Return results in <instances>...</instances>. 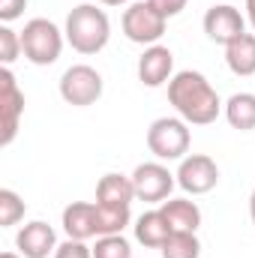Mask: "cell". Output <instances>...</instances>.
Instances as JSON below:
<instances>
[{
    "mask_svg": "<svg viewBox=\"0 0 255 258\" xmlns=\"http://www.w3.org/2000/svg\"><path fill=\"white\" fill-rule=\"evenodd\" d=\"M168 102L189 126H210L225 108L216 87L195 69L174 72V78L168 81Z\"/></svg>",
    "mask_w": 255,
    "mask_h": 258,
    "instance_id": "cell-1",
    "label": "cell"
},
{
    "mask_svg": "<svg viewBox=\"0 0 255 258\" xmlns=\"http://www.w3.org/2000/svg\"><path fill=\"white\" fill-rule=\"evenodd\" d=\"M66 42L72 45V51L78 54H99L108 39H111V21L105 15V9H99L96 3H78L63 24Z\"/></svg>",
    "mask_w": 255,
    "mask_h": 258,
    "instance_id": "cell-2",
    "label": "cell"
},
{
    "mask_svg": "<svg viewBox=\"0 0 255 258\" xmlns=\"http://www.w3.org/2000/svg\"><path fill=\"white\" fill-rule=\"evenodd\" d=\"M66 33L48 18H30L21 30V48L24 57L33 66H51L63 54Z\"/></svg>",
    "mask_w": 255,
    "mask_h": 258,
    "instance_id": "cell-3",
    "label": "cell"
},
{
    "mask_svg": "<svg viewBox=\"0 0 255 258\" xmlns=\"http://www.w3.org/2000/svg\"><path fill=\"white\" fill-rule=\"evenodd\" d=\"M192 132L183 117H156L147 129V150L159 162H180L189 156Z\"/></svg>",
    "mask_w": 255,
    "mask_h": 258,
    "instance_id": "cell-4",
    "label": "cell"
},
{
    "mask_svg": "<svg viewBox=\"0 0 255 258\" xmlns=\"http://www.w3.org/2000/svg\"><path fill=\"white\" fill-rule=\"evenodd\" d=\"M120 27H123V36L135 45H156L162 36H165V27H168V18L162 12L153 9L150 0H135L123 9V18H120Z\"/></svg>",
    "mask_w": 255,
    "mask_h": 258,
    "instance_id": "cell-5",
    "label": "cell"
},
{
    "mask_svg": "<svg viewBox=\"0 0 255 258\" xmlns=\"http://www.w3.org/2000/svg\"><path fill=\"white\" fill-rule=\"evenodd\" d=\"M102 90H105L102 75L87 63L69 66L60 75V99H63L66 105H75V108L96 105L102 99Z\"/></svg>",
    "mask_w": 255,
    "mask_h": 258,
    "instance_id": "cell-6",
    "label": "cell"
},
{
    "mask_svg": "<svg viewBox=\"0 0 255 258\" xmlns=\"http://www.w3.org/2000/svg\"><path fill=\"white\" fill-rule=\"evenodd\" d=\"M24 114V90L18 87L9 66L0 69V147H9L18 135Z\"/></svg>",
    "mask_w": 255,
    "mask_h": 258,
    "instance_id": "cell-7",
    "label": "cell"
},
{
    "mask_svg": "<svg viewBox=\"0 0 255 258\" xmlns=\"http://www.w3.org/2000/svg\"><path fill=\"white\" fill-rule=\"evenodd\" d=\"M132 186H135V198L147 201V204H162L171 198V189L177 186V177L156 159V162H141L132 174Z\"/></svg>",
    "mask_w": 255,
    "mask_h": 258,
    "instance_id": "cell-8",
    "label": "cell"
},
{
    "mask_svg": "<svg viewBox=\"0 0 255 258\" xmlns=\"http://www.w3.org/2000/svg\"><path fill=\"white\" fill-rule=\"evenodd\" d=\"M177 186L186 195H207L219 183V165L207 153H189L177 165Z\"/></svg>",
    "mask_w": 255,
    "mask_h": 258,
    "instance_id": "cell-9",
    "label": "cell"
},
{
    "mask_svg": "<svg viewBox=\"0 0 255 258\" xmlns=\"http://www.w3.org/2000/svg\"><path fill=\"white\" fill-rule=\"evenodd\" d=\"M204 33H207V39L210 42H216V45H231L237 36H243L246 33V15L237 9V6H231V3H213L207 12H204Z\"/></svg>",
    "mask_w": 255,
    "mask_h": 258,
    "instance_id": "cell-10",
    "label": "cell"
},
{
    "mask_svg": "<svg viewBox=\"0 0 255 258\" xmlns=\"http://www.w3.org/2000/svg\"><path fill=\"white\" fill-rule=\"evenodd\" d=\"M57 246H60L57 234L45 219H33V222L21 225L15 234V249L24 258H48L57 252Z\"/></svg>",
    "mask_w": 255,
    "mask_h": 258,
    "instance_id": "cell-11",
    "label": "cell"
},
{
    "mask_svg": "<svg viewBox=\"0 0 255 258\" xmlns=\"http://www.w3.org/2000/svg\"><path fill=\"white\" fill-rule=\"evenodd\" d=\"M174 78V54L168 45H147L138 57V81L144 87H162Z\"/></svg>",
    "mask_w": 255,
    "mask_h": 258,
    "instance_id": "cell-12",
    "label": "cell"
},
{
    "mask_svg": "<svg viewBox=\"0 0 255 258\" xmlns=\"http://www.w3.org/2000/svg\"><path fill=\"white\" fill-rule=\"evenodd\" d=\"M60 225H63L66 237H72V240L96 237V204L93 201H72V204H66Z\"/></svg>",
    "mask_w": 255,
    "mask_h": 258,
    "instance_id": "cell-13",
    "label": "cell"
},
{
    "mask_svg": "<svg viewBox=\"0 0 255 258\" xmlns=\"http://www.w3.org/2000/svg\"><path fill=\"white\" fill-rule=\"evenodd\" d=\"M132 201H135L132 177L117 174V171H108L105 177H99V183H96V204H105V207H132Z\"/></svg>",
    "mask_w": 255,
    "mask_h": 258,
    "instance_id": "cell-14",
    "label": "cell"
},
{
    "mask_svg": "<svg viewBox=\"0 0 255 258\" xmlns=\"http://www.w3.org/2000/svg\"><path fill=\"white\" fill-rule=\"evenodd\" d=\"M132 228H135V240H138L141 246H147V249H159V246L168 240V234H171V225H168V219L162 216V210H147V213H141Z\"/></svg>",
    "mask_w": 255,
    "mask_h": 258,
    "instance_id": "cell-15",
    "label": "cell"
},
{
    "mask_svg": "<svg viewBox=\"0 0 255 258\" xmlns=\"http://www.w3.org/2000/svg\"><path fill=\"white\" fill-rule=\"evenodd\" d=\"M159 210L168 219L171 231H198L201 225V207L189 198H168L159 204Z\"/></svg>",
    "mask_w": 255,
    "mask_h": 258,
    "instance_id": "cell-16",
    "label": "cell"
},
{
    "mask_svg": "<svg viewBox=\"0 0 255 258\" xmlns=\"http://www.w3.org/2000/svg\"><path fill=\"white\" fill-rule=\"evenodd\" d=\"M225 63L237 78L255 75V33H243L231 45H225Z\"/></svg>",
    "mask_w": 255,
    "mask_h": 258,
    "instance_id": "cell-17",
    "label": "cell"
},
{
    "mask_svg": "<svg viewBox=\"0 0 255 258\" xmlns=\"http://www.w3.org/2000/svg\"><path fill=\"white\" fill-rule=\"evenodd\" d=\"M225 120L231 123V129L240 132H252L255 129V93H234L225 99Z\"/></svg>",
    "mask_w": 255,
    "mask_h": 258,
    "instance_id": "cell-18",
    "label": "cell"
},
{
    "mask_svg": "<svg viewBox=\"0 0 255 258\" xmlns=\"http://www.w3.org/2000/svg\"><path fill=\"white\" fill-rule=\"evenodd\" d=\"M162 258H201V240L195 231H171L168 240L159 246Z\"/></svg>",
    "mask_w": 255,
    "mask_h": 258,
    "instance_id": "cell-19",
    "label": "cell"
},
{
    "mask_svg": "<svg viewBox=\"0 0 255 258\" xmlns=\"http://www.w3.org/2000/svg\"><path fill=\"white\" fill-rule=\"evenodd\" d=\"M27 213V204L24 198L12 189H0V228H12L24 219Z\"/></svg>",
    "mask_w": 255,
    "mask_h": 258,
    "instance_id": "cell-20",
    "label": "cell"
},
{
    "mask_svg": "<svg viewBox=\"0 0 255 258\" xmlns=\"http://www.w3.org/2000/svg\"><path fill=\"white\" fill-rule=\"evenodd\" d=\"M93 258H132V246L123 234H105V237H96Z\"/></svg>",
    "mask_w": 255,
    "mask_h": 258,
    "instance_id": "cell-21",
    "label": "cell"
},
{
    "mask_svg": "<svg viewBox=\"0 0 255 258\" xmlns=\"http://www.w3.org/2000/svg\"><path fill=\"white\" fill-rule=\"evenodd\" d=\"M21 54H24V48H21V33H15L9 24H3V27H0V63L12 66Z\"/></svg>",
    "mask_w": 255,
    "mask_h": 258,
    "instance_id": "cell-22",
    "label": "cell"
},
{
    "mask_svg": "<svg viewBox=\"0 0 255 258\" xmlns=\"http://www.w3.org/2000/svg\"><path fill=\"white\" fill-rule=\"evenodd\" d=\"M54 258H93V246H87V240H72V237H66L63 243L57 246Z\"/></svg>",
    "mask_w": 255,
    "mask_h": 258,
    "instance_id": "cell-23",
    "label": "cell"
},
{
    "mask_svg": "<svg viewBox=\"0 0 255 258\" xmlns=\"http://www.w3.org/2000/svg\"><path fill=\"white\" fill-rule=\"evenodd\" d=\"M24 9H27V0H0V21L9 24V21L21 18Z\"/></svg>",
    "mask_w": 255,
    "mask_h": 258,
    "instance_id": "cell-24",
    "label": "cell"
},
{
    "mask_svg": "<svg viewBox=\"0 0 255 258\" xmlns=\"http://www.w3.org/2000/svg\"><path fill=\"white\" fill-rule=\"evenodd\" d=\"M150 3H153V9H156V12H162L165 18H177V15L186 9V3H189V0H150Z\"/></svg>",
    "mask_w": 255,
    "mask_h": 258,
    "instance_id": "cell-25",
    "label": "cell"
},
{
    "mask_svg": "<svg viewBox=\"0 0 255 258\" xmlns=\"http://www.w3.org/2000/svg\"><path fill=\"white\" fill-rule=\"evenodd\" d=\"M246 21L252 24V30H255V0H246Z\"/></svg>",
    "mask_w": 255,
    "mask_h": 258,
    "instance_id": "cell-26",
    "label": "cell"
},
{
    "mask_svg": "<svg viewBox=\"0 0 255 258\" xmlns=\"http://www.w3.org/2000/svg\"><path fill=\"white\" fill-rule=\"evenodd\" d=\"M96 3H102V6H129L132 0H96Z\"/></svg>",
    "mask_w": 255,
    "mask_h": 258,
    "instance_id": "cell-27",
    "label": "cell"
},
{
    "mask_svg": "<svg viewBox=\"0 0 255 258\" xmlns=\"http://www.w3.org/2000/svg\"><path fill=\"white\" fill-rule=\"evenodd\" d=\"M249 219H252V225H255V189L249 195Z\"/></svg>",
    "mask_w": 255,
    "mask_h": 258,
    "instance_id": "cell-28",
    "label": "cell"
},
{
    "mask_svg": "<svg viewBox=\"0 0 255 258\" xmlns=\"http://www.w3.org/2000/svg\"><path fill=\"white\" fill-rule=\"evenodd\" d=\"M0 258H24V255H21V252H3Z\"/></svg>",
    "mask_w": 255,
    "mask_h": 258,
    "instance_id": "cell-29",
    "label": "cell"
}]
</instances>
